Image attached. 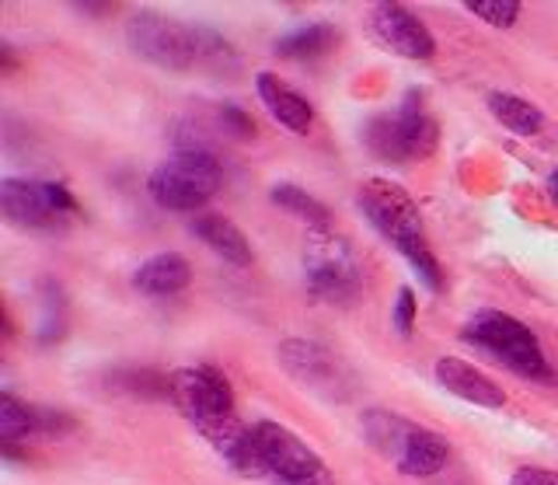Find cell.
<instances>
[{
	"label": "cell",
	"mask_w": 558,
	"mask_h": 485,
	"mask_svg": "<svg viewBox=\"0 0 558 485\" xmlns=\"http://www.w3.org/2000/svg\"><path fill=\"white\" fill-rule=\"evenodd\" d=\"M252 426L266 478H276L279 485H336V475L318 458V450L296 437L293 429L276 420H258Z\"/></svg>",
	"instance_id": "8992f818"
},
{
	"label": "cell",
	"mask_w": 558,
	"mask_h": 485,
	"mask_svg": "<svg viewBox=\"0 0 558 485\" xmlns=\"http://www.w3.org/2000/svg\"><path fill=\"white\" fill-rule=\"evenodd\" d=\"M363 144L374 158L388 165L423 161L440 144V123L433 119L426 95L412 88L391 112H377L366 119Z\"/></svg>",
	"instance_id": "3957f363"
},
{
	"label": "cell",
	"mask_w": 558,
	"mask_h": 485,
	"mask_svg": "<svg viewBox=\"0 0 558 485\" xmlns=\"http://www.w3.org/2000/svg\"><path fill=\"white\" fill-rule=\"evenodd\" d=\"M189 231H192V238H199L209 252L220 255L223 263H231V266H238V269H244V266H252V263H255L252 241L241 234V228H238L234 220H227V217H220V214H199L196 220L189 223Z\"/></svg>",
	"instance_id": "9a60e30c"
},
{
	"label": "cell",
	"mask_w": 558,
	"mask_h": 485,
	"mask_svg": "<svg viewBox=\"0 0 558 485\" xmlns=\"http://www.w3.org/2000/svg\"><path fill=\"white\" fill-rule=\"evenodd\" d=\"M371 28L377 32V39L391 49V53L426 63L436 57V39L433 32L418 22V14H412L401 4H377L371 11Z\"/></svg>",
	"instance_id": "8fae6325"
},
{
	"label": "cell",
	"mask_w": 558,
	"mask_h": 485,
	"mask_svg": "<svg viewBox=\"0 0 558 485\" xmlns=\"http://www.w3.org/2000/svg\"><path fill=\"white\" fill-rule=\"evenodd\" d=\"M168 402L179 409L199 433L206 426H217L223 420H231V415H238L231 380H227L217 367H209V363L185 367V371H171Z\"/></svg>",
	"instance_id": "52a82bcc"
},
{
	"label": "cell",
	"mask_w": 558,
	"mask_h": 485,
	"mask_svg": "<svg viewBox=\"0 0 558 485\" xmlns=\"http://www.w3.org/2000/svg\"><path fill=\"white\" fill-rule=\"evenodd\" d=\"M32 433H43V409H32L14 391H4L0 395V444H17Z\"/></svg>",
	"instance_id": "7402d4cb"
},
{
	"label": "cell",
	"mask_w": 558,
	"mask_h": 485,
	"mask_svg": "<svg viewBox=\"0 0 558 485\" xmlns=\"http://www.w3.org/2000/svg\"><path fill=\"white\" fill-rule=\"evenodd\" d=\"M0 214H4L11 228L32 234H57L66 223V217L49 203L46 182H28V179L0 182Z\"/></svg>",
	"instance_id": "30bf717a"
},
{
	"label": "cell",
	"mask_w": 558,
	"mask_h": 485,
	"mask_svg": "<svg viewBox=\"0 0 558 485\" xmlns=\"http://www.w3.org/2000/svg\"><path fill=\"white\" fill-rule=\"evenodd\" d=\"M548 193H551V199L558 203V168L548 175Z\"/></svg>",
	"instance_id": "83f0119b"
},
{
	"label": "cell",
	"mask_w": 558,
	"mask_h": 485,
	"mask_svg": "<svg viewBox=\"0 0 558 485\" xmlns=\"http://www.w3.org/2000/svg\"><path fill=\"white\" fill-rule=\"evenodd\" d=\"M510 485H558V472H548V468H517Z\"/></svg>",
	"instance_id": "4316f807"
},
{
	"label": "cell",
	"mask_w": 558,
	"mask_h": 485,
	"mask_svg": "<svg viewBox=\"0 0 558 485\" xmlns=\"http://www.w3.org/2000/svg\"><path fill=\"white\" fill-rule=\"evenodd\" d=\"M450 461V444L440 437V433H433L426 426H415V433L409 437L405 450H401L398 458V472H405L412 478H429L436 472H444Z\"/></svg>",
	"instance_id": "ac0fdd59"
},
{
	"label": "cell",
	"mask_w": 558,
	"mask_h": 485,
	"mask_svg": "<svg viewBox=\"0 0 558 485\" xmlns=\"http://www.w3.org/2000/svg\"><path fill=\"white\" fill-rule=\"evenodd\" d=\"M464 8L493 28H513L520 19V0H464Z\"/></svg>",
	"instance_id": "cb8c5ba5"
},
{
	"label": "cell",
	"mask_w": 558,
	"mask_h": 485,
	"mask_svg": "<svg viewBox=\"0 0 558 485\" xmlns=\"http://www.w3.org/2000/svg\"><path fill=\"white\" fill-rule=\"evenodd\" d=\"M339 25H328V22H311L304 28H293L287 32V36H279L272 43V53L276 57H283V60H293V63H301V60H318L325 57L328 49H336L339 46Z\"/></svg>",
	"instance_id": "d6986e66"
},
{
	"label": "cell",
	"mask_w": 558,
	"mask_h": 485,
	"mask_svg": "<svg viewBox=\"0 0 558 485\" xmlns=\"http://www.w3.org/2000/svg\"><path fill=\"white\" fill-rule=\"evenodd\" d=\"M189 283H192V266L179 252L150 255L147 263L133 272V287L140 293H147V298H171V293H182Z\"/></svg>",
	"instance_id": "2e32d148"
},
{
	"label": "cell",
	"mask_w": 558,
	"mask_h": 485,
	"mask_svg": "<svg viewBox=\"0 0 558 485\" xmlns=\"http://www.w3.org/2000/svg\"><path fill=\"white\" fill-rule=\"evenodd\" d=\"M276 356L296 385H304L307 391L322 395V398H349L356 388L353 371H349L345 363L318 339L290 336L276 350Z\"/></svg>",
	"instance_id": "ba28073f"
},
{
	"label": "cell",
	"mask_w": 558,
	"mask_h": 485,
	"mask_svg": "<svg viewBox=\"0 0 558 485\" xmlns=\"http://www.w3.org/2000/svg\"><path fill=\"white\" fill-rule=\"evenodd\" d=\"M203 437L209 440V447L234 468L244 478H266V468H262V454H258V440H255V426L241 423L238 415L223 420L217 426H206Z\"/></svg>",
	"instance_id": "4fadbf2b"
},
{
	"label": "cell",
	"mask_w": 558,
	"mask_h": 485,
	"mask_svg": "<svg viewBox=\"0 0 558 485\" xmlns=\"http://www.w3.org/2000/svg\"><path fill=\"white\" fill-rule=\"evenodd\" d=\"M415 315H418L415 293H412V287H401V290H398V298H395V307H391V325H395V332H398L401 339H409V336H412Z\"/></svg>",
	"instance_id": "d4e9b609"
},
{
	"label": "cell",
	"mask_w": 558,
	"mask_h": 485,
	"mask_svg": "<svg viewBox=\"0 0 558 485\" xmlns=\"http://www.w3.org/2000/svg\"><path fill=\"white\" fill-rule=\"evenodd\" d=\"M269 199L279 206V210H287V214H293L296 220H304L307 228L318 234V238H325V234H331V228H336V217H331V210L322 203V199H314L311 193H304L301 185H290V182H276L272 189H269Z\"/></svg>",
	"instance_id": "ffe728a7"
},
{
	"label": "cell",
	"mask_w": 558,
	"mask_h": 485,
	"mask_svg": "<svg viewBox=\"0 0 558 485\" xmlns=\"http://www.w3.org/2000/svg\"><path fill=\"white\" fill-rule=\"evenodd\" d=\"M461 339L478 345V350H485L488 356H496L506 371H513L520 377L555 380V371H551L545 350H541L537 336L513 315H506V311H496V307L475 311V315L464 322Z\"/></svg>",
	"instance_id": "277c9868"
},
{
	"label": "cell",
	"mask_w": 558,
	"mask_h": 485,
	"mask_svg": "<svg viewBox=\"0 0 558 485\" xmlns=\"http://www.w3.org/2000/svg\"><path fill=\"white\" fill-rule=\"evenodd\" d=\"M304 280L318 301L349 304L360 293V266L342 238L314 234L311 248L304 255Z\"/></svg>",
	"instance_id": "9c48e42d"
},
{
	"label": "cell",
	"mask_w": 558,
	"mask_h": 485,
	"mask_svg": "<svg viewBox=\"0 0 558 485\" xmlns=\"http://www.w3.org/2000/svg\"><path fill=\"white\" fill-rule=\"evenodd\" d=\"M418 423L405 420V415H398L391 409H366L360 415V429H363V440L371 444L384 461H395L401 458V450H405L409 437L415 433Z\"/></svg>",
	"instance_id": "e0dca14e"
},
{
	"label": "cell",
	"mask_w": 558,
	"mask_h": 485,
	"mask_svg": "<svg viewBox=\"0 0 558 485\" xmlns=\"http://www.w3.org/2000/svg\"><path fill=\"white\" fill-rule=\"evenodd\" d=\"M126 46L140 60L165 71H196V66L223 71L238 63V53L220 32L161 11H133L126 19Z\"/></svg>",
	"instance_id": "6da1fadb"
},
{
	"label": "cell",
	"mask_w": 558,
	"mask_h": 485,
	"mask_svg": "<svg viewBox=\"0 0 558 485\" xmlns=\"http://www.w3.org/2000/svg\"><path fill=\"white\" fill-rule=\"evenodd\" d=\"M39 298H43V328H39V339L52 342L63 336V325H66V301H63V290L57 280H43L39 287Z\"/></svg>",
	"instance_id": "603a6c76"
},
{
	"label": "cell",
	"mask_w": 558,
	"mask_h": 485,
	"mask_svg": "<svg viewBox=\"0 0 558 485\" xmlns=\"http://www.w3.org/2000/svg\"><path fill=\"white\" fill-rule=\"evenodd\" d=\"M433 374H436V385H440L444 391H450L453 398H461V402L482 405V409H502L506 405V391L496 385V380L461 356H440Z\"/></svg>",
	"instance_id": "7c38bea8"
},
{
	"label": "cell",
	"mask_w": 558,
	"mask_h": 485,
	"mask_svg": "<svg viewBox=\"0 0 558 485\" xmlns=\"http://www.w3.org/2000/svg\"><path fill=\"white\" fill-rule=\"evenodd\" d=\"M255 92L262 98V106L269 109V116L276 119L279 126L290 133H307L314 126V109L304 95H296L287 81H279L276 74L262 71L255 74Z\"/></svg>",
	"instance_id": "5bb4252c"
},
{
	"label": "cell",
	"mask_w": 558,
	"mask_h": 485,
	"mask_svg": "<svg viewBox=\"0 0 558 485\" xmlns=\"http://www.w3.org/2000/svg\"><path fill=\"white\" fill-rule=\"evenodd\" d=\"M356 206L360 214L371 220V228L398 248V255L412 266L418 276V283H426V290L440 293L444 290V269L436 263L433 245L426 238V223L418 217V206L412 193L395 179H366L356 189Z\"/></svg>",
	"instance_id": "7a4b0ae2"
},
{
	"label": "cell",
	"mask_w": 558,
	"mask_h": 485,
	"mask_svg": "<svg viewBox=\"0 0 558 485\" xmlns=\"http://www.w3.org/2000/svg\"><path fill=\"white\" fill-rule=\"evenodd\" d=\"M223 168L209 150H174L150 171L147 189L157 206L174 214H192L220 193Z\"/></svg>",
	"instance_id": "5b68a950"
},
{
	"label": "cell",
	"mask_w": 558,
	"mask_h": 485,
	"mask_svg": "<svg viewBox=\"0 0 558 485\" xmlns=\"http://www.w3.org/2000/svg\"><path fill=\"white\" fill-rule=\"evenodd\" d=\"M488 112L496 116V123L506 126L517 136H537L545 130V112H541L534 101L520 98V95H510V92H488L485 98Z\"/></svg>",
	"instance_id": "44dd1931"
},
{
	"label": "cell",
	"mask_w": 558,
	"mask_h": 485,
	"mask_svg": "<svg viewBox=\"0 0 558 485\" xmlns=\"http://www.w3.org/2000/svg\"><path fill=\"white\" fill-rule=\"evenodd\" d=\"M217 112H220V123H223V126H231L234 136H255V123H252V119L244 116L238 106H220Z\"/></svg>",
	"instance_id": "484cf974"
}]
</instances>
